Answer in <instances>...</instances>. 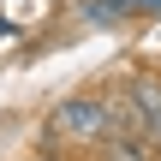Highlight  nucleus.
Here are the masks:
<instances>
[{"instance_id": "f257e3e1", "label": "nucleus", "mask_w": 161, "mask_h": 161, "mask_svg": "<svg viewBox=\"0 0 161 161\" xmlns=\"http://www.w3.org/2000/svg\"><path fill=\"white\" fill-rule=\"evenodd\" d=\"M48 137H54V143H72V149H96L102 137H114V108H108V96H66V102L48 114Z\"/></svg>"}, {"instance_id": "f03ea898", "label": "nucleus", "mask_w": 161, "mask_h": 161, "mask_svg": "<svg viewBox=\"0 0 161 161\" xmlns=\"http://www.w3.org/2000/svg\"><path fill=\"white\" fill-rule=\"evenodd\" d=\"M96 155H102V161H161V143L137 137V131H114V137L96 143Z\"/></svg>"}, {"instance_id": "7ed1b4c3", "label": "nucleus", "mask_w": 161, "mask_h": 161, "mask_svg": "<svg viewBox=\"0 0 161 161\" xmlns=\"http://www.w3.org/2000/svg\"><path fill=\"white\" fill-rule=\"evenodd\" d=\"M78 12L90 24H125V18H137V0H78Z\"/></svg>"}, {"instance_id": "20e7f679", "label": "nucleus", "mask_w": 161, "mask_h": 161, "mask_svg": "<svg viewBox=\"0 0 161 161\" xmlns=\"http://www.w3.org/2000/svg\"><path fill=\"white\" fill-rule=\"evenodd\" d=\"M137 12H161V0H137Z\"/></svg>"}, {"instance_id": "39448f33", "label": "nucleus", "mask_w": 161, "mask_h": 161, "mask_svg": "<svg viewBox=\"0 0 161 161\" xmlns=\"http://www.w3.org/2000/svg\"><path fill=\"white\" fill-rule=\"evenodd\" d=\"M30 161H54V155H30Z\"/></svg>"}]
</instances>
